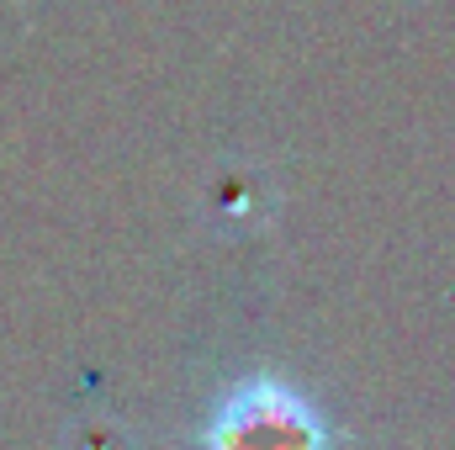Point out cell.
Instances as JSON below:
<instances>
[{
    "instance_id": "6da1fadb",
    "label": "cell",
    "mask_w": 455,
    "mask_h": 450,
    "mask_svg": "<svg viewBox=\"0 0 455 450\" xmlns=\"http://www.w3.org/2000/svg\"><path fill=\"white\" fill-rule=\"evenodd\" d=\"M329 440L334 430L313 408V398H302L275 376L228 387L202 430L207 450H329Z\"/></svg>"
}]
</instances>
